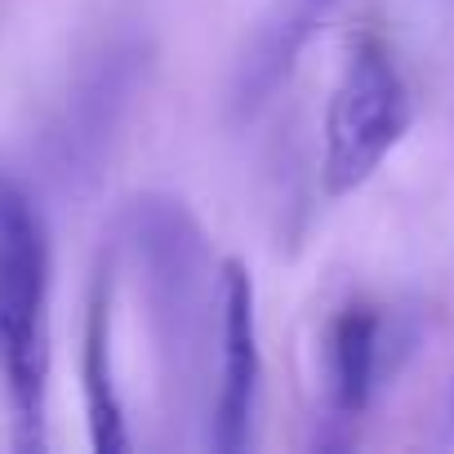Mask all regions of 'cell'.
I'll return each instance as SVG.
<instances>
[{
	"label": "cell",
	"instance_id": "cell-1",
	"mask_svg": "<svg viewBox=\"0 0 454 454\" xmlns=\"http://www.w3.org/2000/svg\"><path fill=\"white\" fill-rule=\"evenodd\" d=\"M125 241L143 277V303L169 410L187 419L192 405L200 401L209 356L218 352L214 343H218L223 263H214L192 209L160 192H147L129 205Z\"/></svg>",
	"mask_w": 454,
	"mask_h": 454
},
{
	"label": "cell",
	"instance_id": "cell-2",
	"mask_svg": "<svg viewBox=\"0 0 454 454\" xmlns=\"http://www.w3.org/2000/svg\"><path fill=\"white\" fill-rule=\"evenodd\" d=\"M0 361H5L14 450L50 445V241L27 192L0 174Z\"/></svg>",
	"mask_w": 454,
	"mask_h": 454
},
{
	"label": "cell",
	"instance_id": "cell-3",
	"mask_svg": "<svg viewBox=\"0 0 454 454\" xmlns=\"http://www.w3.org/2000/svg\"><path fill=\"white\" fill-rule=\"evenodd\" d=\"M414 121L410 85L396 54L379 32H352L343 45V67L325 107V156L321 183L330 196H348L370 183L387 152L405 138Z\"/></svg>",
	"mask_w": 454,
	"mask_h": 454
},
{
	"label": "cell",
	"instance_id": "cell-4",
	"mask_svg": "<svg viewBox=\"0 0 454 454\" xmlns=\"http://www.w3.org/2000/svg\"><path fill=\"white\" fill-rule=\"evenodd\" d=\"M259 396V317L254 281L241 259L223 263V303H218V392L209 405V445L218 454H241L250 445Z\"/></svg>",
	"mask_w": 454,
	"mask_h": 454
},
{
	"label": "cell",
	"instance_id": "cell-5",
	"mask_svg": "<svg viewBox=\"0 0 454 454\" xmlns=\"http://www.w3.org/2000/svg\"><path fill=\"white\" fill-rule=\"evenodd\" d=\"M138 63H143V50L134 41H116L85 67V76L76 81L67 112L54 129L63 174H94L107 138L116 134V125L129 107V94L138 85Z\"/></svg>",
	"mask_w": 454,
	"mask_h": 454
},
{
	"label": "cell",
	"instance_id": "cell-6",
	"mask_svg": "<svg viewBox=\"0 0 454 454\" xmlns=\"http://www.w3.org/2000/svg\"><path fill=\"white\" fill-rule=\"evenodd\" d=\"M405 339L374 303H348L325 334V383H330V423H356L379 392L383 374L396 365L392 348Z\"/></svg>",
	"mask_w": 454,
	"mask_h": 454
},
{
	"label": "cell",
	"instance_id": "cell-7",
	"mask_svg": "<svg viewBox=\"0 0 454 454\" xmlns=\"http://www.w3.org/2000/svg\"><path fill=\"white\" fill-rule=\"evenodd\" d=\"M112 259L98 263L85 299V339H81V383H85V419H90V441L98 454H125L129 432H125V410L116 392V361H112Z\"/></svg>",
	"mask_w": 454,
	"mask_h": 454
},
{
	"label": "cell",
	"instance_id": "cell-8",
	"mask_svg": "<svg viewBox=\"0 0 454 454\" xmlns=\"http://www.w3.org/2000/svg\"><path fill=\"white\" fill-rule=\"evenodd\" d=\"M325 10L330 5H321V0H281L254 27V36L237 63V76H232V112L241 121L254 116L281 90V81L294 72V59L303 54V45L317 32V23L325 19Z\"/></svg>",
	"mask_w": 454,
	"mask_h": 454
}]
</instances>
